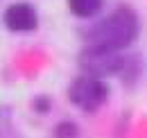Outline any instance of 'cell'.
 I'll list each match as a JSON object with an SVG mask.
<instances>
[{
	"label": "cell",
	"mask_w": 147,
	"mask_h": 138,
	"mask_svg": "<svg viewBox=\"0 0 147 138\" xmlns=\"http://www.w3.org/2000/svg\"><path fill=\"white\" fill-rule=\"evenodd\" d=\"M2 23L9 32H34L38 27V16L36 9L30 2H14L5 9Z\"/></svg>",
	"instance_id": "4"
},
{
	"label": "cell",
	"mask_w": 147,
	"mask_h": 138,
	"mask_svg": "<svg viewBox=\"0 0 147 138\" xmlns=\"http://www.w3.org/2000/svg\"><path fill=\"white\" fill-rule=\"evenodd\" d=\"M104 7V0H68V9L77 18H93Z\"/></svg>",
	"instance_id": "5"
},
{
	"label": "cell",
	"mask_w": 147,
	"mask_h": 138,
	"mask_svg": "<svg viewBox=\"0 0 147 138\" xmlns=\"http://www.w3.org/2000/svg\"><path fill=\"white\" fill-rule=\"evenodd\" d=\"M32 109H34L36 113H48V111H50V100H48L45 95H41V97H34V102H32Z\"/></svg>",
	"instance_id": "7"
},
{
	"label": "cell",
	"mask_w": 147,
	"mask_h": 138,
	"mask_svg": "<svg viewBox=\"0 0 147 138\" xmlns=\"http://www.w3.org/2000/svg\"><path fill=\"white\" fill-rule=\"evenodd\" d=\"M138 32H140V23H138L136 12L127 5H120L109 16L95 23L84 39H86V45H91V48L125 50L138 39Z\"/></svg>",
	"instance_id": "1"
},
{
	"label": "cell",
	"mask_w": 147,
	"mask_h": 138,
	"mask_svg": "<svg viewBox=\"0 0 147 138\" xmlns=\"http://www.w3.org/2000/svg\"><path fill=\"white\" fill-rule=\"evenodd\" d=\"M68 100L77 109H82L86 113H93V111H97L102 104L109 100V86L104 84L102 77H93V75L84 72V75L75 77L70 82V86H68Z\"/></svg>",
	"instance_id": "2"
},
{
	"label": "cell",
	"mask_w": 147,
	"mask_h": 138,
	"mask_svg": "<svg viewBox=\"0 0 147 138\" xmlns=\"http://www.w3.org/2000/svg\"><path fill=\"white\" fill-rule=\"evenodd\" d=\"M77 136V127L75 122H59L55 127V138H75Z\"/></svg>",
	"instance_id": "6"
},
{
	"label": "cell",
	"mask_w": 147,
	"mask_h": 138,
	"mask_svg": "<svg viewBox=\"0 0 147 138\" xmlns=\"http://www.w3.org/2000/svg\"><path fill=\"white\" fill-rule=\"evenodd\" d=\"M125 59L127 57L120 50H104V48L86 45L79 52V68L93 77H109V75H120Z\"/></svg>",
	"instance_id": "3"
}]
</instances>
